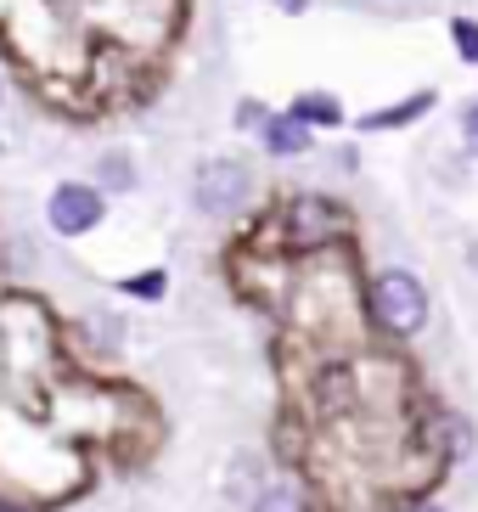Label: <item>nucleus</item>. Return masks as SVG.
<instances>
[{
  "label": "nucleus",
  "mask_w": 478,
  "mask_h": 512,
  "mask_svg": "<svg viewBox=\"0 0 478 512\" xmlns=\"http://www.w3.org/2000/svg\"><path fill=\"white\" fill-rule=\"evenodd\" d=\"M254 512H310V501H304L299 484H265L254 501Z\"/></svg>",
  "instance_id": "423d86ee"
},
{
  "label": "nucleus",
  "mask_w": 478,
  "mask_h": 512,
  "mask_svg": "<svg viewBox=\"0 0 478 512\" xmlns=\"http://www.w3.org/2000/svg\"><path fill=\"white\" fill-rule=\"evenodd\" d=\"M293 119H304V124H338V119H344V107L332 102L327 91H310V96L293 102Z\"/></svg>",
  "instance_id": "0eeeda50"
},
{
  "label": "nucleus",
  "mask_w": 478,
  "mask_h": 512,
  "mask_svg": "<svg viewBox=\"0 0 478 512\" xmlns=\"http://www.w3.org/2000/svg\"><path fill=\"white\" fill-rule=\"evenodd\" d=\"M450 34H456L462 57H467V62H478V23H473V17H456V23H450Z\"/></svg>",
  "instance_id": "9d476101"
},
{
  "label": "nucleus",
  "mask_w": 478,
  "mask_h": 512,
  "mask_svg": "<svg viewBox=\"0 0 478 512\" xmlns=\"http://www.w3.org/2000/svg\"><path fill=\"white\" fill-rule=\"evenodd\" d=\"M0 102H6V85H0Z\"/></svg>",
  "instance_id": "2eb2a0df"
},
{
  "label": "nucleus",
  "mask_w": 478,
  "mask_h": 512,
  "mask_svg": "<svg viewBox=\"0 0 478 512\" xmlns=\"http://www.w3.org/2000/svg\"><path fill=\"white\" fill-rule=\"evenodd\" d=\"M265 147L276 152V158H293V152L310 147V124L293 119V113H282V119H265Z\"/></svg>",
  "instance_id": "39448f33"
},
{
  "label": "nucleus",
  "mask_w": 478,
  "mask_h": 512,
  "mask_svg": "<svg viewBox=\"0 0 478 512\" xmlns=\"http://www.w3.org/2000/svg\"><path fill=\"white\" fill-rule=\"evenodd\" d=\"M124 287H130V293H141V299H158V293H164V271H141L135 282H124Z\"/></svg>",
  "instance_id": "9b49d317"
},
{
  "label": "nucleus",
  "mask_w": 478,
  "mask_h": 512,
  "mask_svg": "<svg viewBox=\"0 0 478 512\" xmlns=\"http://www.w3.org/2000/svg\"><path fill=\"white\" fill-rule=\"evenodd\" d=\"M366 304H372V316L389 332H417L428 321V287L411 271H377Z\"/></svg>",
  "instance_id": "f257e3e1"
},
{
  "label": "nucleus",
  "mask_w": 478,
  "mask_h": 512,
  "mask_svg": "<svg viewBox=\"0 0 478 512\" xmlns=\"http://www.w3.org/2000/svg\"><path fill=\"white\" fill-rule=\"evenodd\" d=\"M45 220H51L57 237H85V231L102 226V192L85 181H62L45 203Z\"/></svg>",
  "instance_id": "7ed1b4c3"
},
{
  "label": "nucleus",
  "mask_w": 478,
  "mask_h": 512,
  "mask_svg": "<svg viewBox=\"0 0 478 512\" xmlns=\"http://www.w3.org/2000/svg\"><path fill=\"white\" fill-rule=\"evenodd\" d=\"M282 6H287V12H304V0H282Z\"/></svg>",
  "instance_id": "4468645a"
},
{
  "label": "nucleus",
  "mask_w": 478,
  "mask_h": 512,
  "mask_svg": "<svg viewBox=\"0 0 478 512\" xmlns=\"http://www.w3.org/2000/svg\"><path fill=\"white\" fill-rule=\"evenodd\" d=\"M462 124H467V141H473V152H478V107H467V119H462Z\"/></svg>",
  "instance_id": "f8f14e48"
},
{
  "label": "nucleus",
  "mask_w": 478,
  "mask_h": 512,
  "mask_svg": "<svg viewBox=\"0 0 478 512\" xmlns=\"http://www.w3.org/2000/svg\"><path fill=\"white\" fill-rule=\"evenodd\" d=\"M405 512H445V507H434V501H422V507H405Z\"/></svg>",
  "instance_id": "ddd939ff"
},
{
  "label": "nucleus",
  "mask_w": 478,
  "mask_h": 512,
  "mask_svg": "<svg viewBox=\"0 0 478 512\" xmlns=\"http://www.w3.org/2000/svg\"><path fill=\"white\" fill-rule=\"evenodd\" d=\"M428 107H434V96L422 91V96H411V102H400V107H383V113H372V119H366V130H389V124L422 119V113H428Z\"/></svg>",
  "instance_id": "6e6552de"
},
{
  "label": "nucleus",
  "mask_w": 478,
  "mask_h": 512,
  "mask_svg": "<svg viewBox=\"0 0 478 512\" xmlns=\"http://www.w3.org/2000/svg\"><path fill=\"white\" fill-rule=\"evenodd\" d=\"M102 181H107V186H119V192H124V186L135 181L130 158H119V152H107V158H102Z\"/></svg>",
  "instance_id": "1a4fd4ad"
},
{
  "label": "nucleus",
  "mask_w": 478,
  "mask_h": 512,
  "mask_svg": "<svg viewBox=\"0 0 478 512\" xmlns=\"http://www.w3.org/2000/svg\"><path fill=\"white\" fill-rule=\"evenodd\" d=\"M349 231V209H338L332 197H293L287 203V237L310 248V242H332Z\"/></svg>",
  "instance_id": "20e7f679"
},
{
  "label": "nucleus",
  "mask_w": 478,
  "mask_h": 512,
  "mask_svg": "<svg viewBox=\"0 0 478 512\" xmlns=\"http://www.w3.org/2000/svg\"><path fill=\"white\" fill-rule=\"evenodd\" d=\"M254 192V175L237 164V158H209V164L197 169V209L203 214H237Z\"/></svg>",
  "instance_id": "f03ea898"
}]
</instances>
